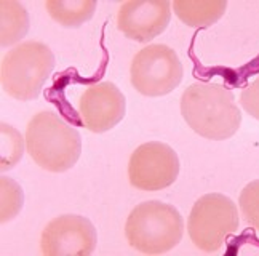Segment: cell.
Instances as JSON below:
<instances>
[{"instance_id": "ba28073f", "label": "cell", "mask_w": 259, "mask_h": 256, "mask_svg": "<svg viewBox=\"0 0 259 256\" xmlns=\"http://www.w3.org/2000/svg\"><path fill=\"white\" fill-rule=\"evenodd\" d=\"M98 232L80 215H59L42 231L40 251L45 256H87L96 250Z\"/></svg>"}, {"instance_id": "5b68a950", "label": "cell", "mask_w": 259, "mask_h": 256, "mask_svg": "<svg viewBox=\"0 0 259 256\" xmlns=\"http://www.w3.org/2000/svg\"><path fill=\"white\" fill-rule=\"evenodd\" d=\"M237 205L223 194H206L192 206L187 232L192 243L205 253L223 248L226 240L238 229Z\"/></svg>"}, {"instance_id": "8992f818", "label": "cell", "mask_w": 259, "mask_h": 256, "mask_svg": "<svg viewBox=\"0 0 259 256\" xmlns=\"http://www.w3.org/2000/svg\"><path fill=\"white\" fill-rule=\"evenodd\" d=\"M183 63L173 48L162 44L147 45L139 50L130 66V80L138 93L144 96H163L181 83Z\"/></svg>"}, {"instance_id": "277c9868", "label": "cell", "mask_w": 259, "mask_h": 256, "mask_svg": "<svg viewBox=\"0 0 259 256\" xmlns=\"http://www.w3.org/2000/svg\"><path fill=\"white\" fill-rule=\"evenodd\" d=\"M55 55L42 42H23L2 60L0 80L4 90L18 101H31L40 95L55 69Z\"/></svg>"}, {"instance_id": "4fadbf2b", "label": "cell", "mask_w": 259, "mask_h": 256, "mask_svg": "<svg viewBox=\"0 0 259 256\" xmlns=\"http://www.w3.org/2000/svg\"><path fill=\"white\" fill-rule=\"evenodd\" d=\"M96 0H48L45 4L50 18L64 27H78L93 18Z\"/></svg>"}, {"instance_id": "9c48e42d", "label": "cell", "mask_w": 259, "mask_h": 256, "mask_svg": "<svg viewBox=\"0 0 259 256\" xmlns=\"http://www.w3.org/2000/svg\"><path fill=\"white\" fill-rule=\"evenodd\" d=\"M80 120L87 130L104 133L123 120L126 101L112 82H99L88 87L77 104Z\"/></svg>"}, {"instance_id": "30bf717a", "label": "cell", "mask_w": 259, "mask_h": 256, "mask_svg": "<svg viewBox=\"0 0 259 256\" xmlns=\"http://www.w3.org/2000/svg\"><path fill=\"white\" fill-rule=\"evenodd\" d=\"M171 19L166 0H128L117 13V27L135 42H151L160 35Z\"/></svg>"}, {"instance_id": "8fae6325", "label": "cell", "mask_w": 259, "mask_h": 256, "mask_svg": "<svg viewBox=\"0 0 259 256\" xmlns=\"http://www.w3.org/2000/svg\"><path fill=\"white\" fill-rule=\"evenodd\" d=\"M226 0H176L173 10L181 21L191 27H208L226 13Z\"/></svg>"}, {"instance_id": "9a60e30c", "label": "cell", "mask_w": 259, "mask_h": 256, "mask_svg": "<svg viewBox=\"0 0 259 256\" xmlns=\"http://www.w3.org/2000/svg\"><path fill=\"white\" fill-rule=\"evenodd\" d=\"M0 128H2V162H0V168L10 170L23 157V136L8 123H2Z\"/></svg>"}, {"instance_id": "5bb4252c", "label": "cell", "mask_w": 259, "mask_h": 256, "mask_svg": "<svg viewBox=\"0 0 259 256\" xmlns=\"http://www.w3.org/2000/svg\"><path fill=\"white\" fill-rule=\"evenodd\" d=\"M0 186H2V211H0V221L8 223L21 211L24 195L23 189L18 183H15L12 178L2 176L0 178Z\"/></svg>"}, {"instance_id": "2e32d148", "label": "cell", "mask_w": 259, "mask_h": 256, "mask_svg": "<svg viewBox=\"0 0 259 256\" xmlns=\"http://www.w3.org/2000/svg\"><path fill=\"white\" fill-rule=\"evenodd\" d=\"M238 205L246 223L259 231V180L246 184L238 197Z\"/></svg>"}, {"instance_id": "e0dca14e", "label": "cell", "mask_w": 259, "mask_h": 256, "mask_svg": "<svg viewBox=\"0 0 259 256\" xmlns=\"http://www.w3.org/2000/svg\"><path fill=\"white\" fill-rule=\"evenodd\" d=\"M240 104L253 119L259 120V75L240 93Z\"/></svg>"}, {"instance_id": "3957f363", "label": "cell", "mask_w": 259, "mask_h": 256, "mask_svg": "<svg viewBox=\"0 0 259 256\" xmlns=\"http://www.w3.org/2000/svg\"><path fill=\"white\" fill-rule=\"evenodd\" d=\"M184 221L173 205L147 200L136 205L125 223V237L144 254H162L183 240Z\"/></svg>"}, {"instance_id": "6da1fadb", "label": "cell", "mask_w": 259, "mask_h": 256, "mask_svg": "<svg viewBox=\"0 0 259 256\" xmlns=\"http://www.w3.org/2000/svg\"><path fill=\"white\" fill-rule=\"evenodd\" d=\"M181 114L197 135L211 141L232 138L242 123L232 90L221 83L197 82L187 87L181 96Z\"/></svg>"}, {"instance_id": "52a82bcc", "label": "cell", "mask_w": 259, "mask_h": 256, "mask_svg": "<svg viewBox=\"0 0 259 256\" xmlns=\"http://www.w3.org/2000/svg\"><path fill=\"white\" fill-rule=\"evenodd\" d=\"M181 163L173 147L151 141L138 146L128 162V180L133 188L146 192L162 191L176 181Z\"/></svg>"}, {"instance_id": "7a4b0ae2", "label": "cell", "mask_w": 259, "mask_h": 256, "mask_svg": "<svg viewBox=\"0 0 259 256\" xmlns=\"http://www.w3.org/2000/svg\"><path fill=\"white\" fill-rule=\"evenodd\" d=\"M26 147L40 168L63 173L80 159L82 140L80 133L56 112L40 111L27 123Z\"/></svg>"}, {"instance_id": "7c38bea8", "label": "cell", "mask_w": 259, "mask_h": 256, "mask_svg": "<svg viewBox=\"0 0 259 256\" xmlns=\"http://www.w3.org/2000/svg\"><path fill=\"white\" fill-rule=\"evenodd\" d=\"M29 13L27 10L13 0H2L0 4V44L2 47H10L26 37L29 31Z\"/></svg>"}]
</instances>
